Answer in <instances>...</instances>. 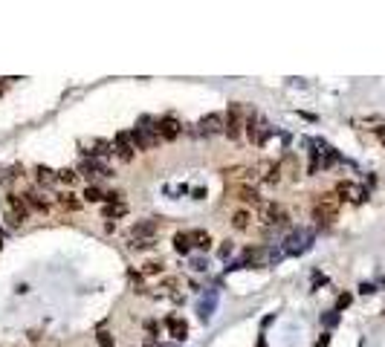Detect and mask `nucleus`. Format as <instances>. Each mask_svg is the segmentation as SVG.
<instances>
[{"mask_svg": "<svg viewBox=\"0 0 385 347\" xmlns=\"http://www.w3.org/2000/svg\"><path fill=\"white\" fill-rule=\"evenodd\" d=\"M339 197H336V191H327V194H319L316 197V203H313V217L319 226H330V223L339 217Z\"/></svg>", "mask_w": 385, "mask_h": 347, "instance_id": "1", "label": "nucleus"}, {"mask_svg": "<svg viewBox=\"0 0 385 347\" xmlns=\"http://www.w3.org/2000/svg\"><path fill=\"white\" fill-rule=\"evenodd\" d=\"M130 139H133V148H136V151H151L154 145H160V130H157V122L142 119V125L130 130Z\"/></svg>", "mask_w": 385, "mask_h": 347, "instance_id": "2", "label": "nucleus"}, {"mask_svg": "<svg viewBox=\"0 0 385 347\" xmlns=\"http://www.w3.org/2000/svg\"><path fill=\"white\" fill-rule=\"evenodd\" d=\"M258 220L264 223V226H275V229H284L289 226V214L284 206H278V203H261L258 206Z\"/></svg>", "mask_w": 385, "mask_h": 347, "instance_id": "3", "label": "nucleus"}, {"mask_svg": "<svg viewBox=\"0 0 385 347\" xmlns=\"http://www.w3.org/2000/svg\"><path fill=\"white\" fill-rule=\"evenodd\" d=\"M3 206H6V217H9V223H12V226L26 223V217H29V206H26L24 194H6Z\"/></svg>", "mask_w": 385, "mask_h": 347, "instance_id": "4", "label": "nucleus"}, {"mask_svg": "<svg viewBox=\"0 0 385 347\" xmlns=\"http://www.w3.org/2000/svg\"><path fill=\"white\" fill-rule=\"evenodd\" d=\"M243 107L241 104H229V110H226V136L229 139H241V133H243Z\"/></svg>", "mask_w": 385, "mask_h": 347, "instance_id": "5", "label": "nucleus"}, {"mask_svg": "<svg viewBox=\"0 0 385 347\" xmlns=\"http://www.w3.org/2000/svg\"><path fill=\"white\" fill-rule=\"evenodd\" d=\"M336 197H339V200H345V203H353V206H359V203H365V200H368V191L362 188V185H356V183H348V180H342V183L336 185Z\"/></svg>", "mask_w": 385, "mask_h": 347, "instance_id": "6", "label": "nucleus"}, {"mask_svg": "<svg viewBox=\"0 0 385 347\" xmlns=\"http://www.w3.org/2000/svg\"><path fill=\"white\" fill-rule=\"evenodd\" d=\"M200 133L203 136H217V133H226V116L223 113H206L200 119Z\"/></svg>", "mask_w": 385, "mask_h": 347, "instance_id": "7", "label": "nucleus"}, {"mask_svg": "<svg viewBox=\"0 0 385 347\" xmlns=\"http://www.w3.org/2000/svg\"><path fill=\"white\" fill-rule=\"evenodd\" d=\"M246 136H249V142H255V145H264L266 136H269V125H266V122H258L255 110H252L249 119H246Z\"/></svg>", "mask_w": 385, "mask_h": 347, "instance_id": "8", "label": "nucleus"}, {"mask_svg": "<svg viewBox=\"0 0 385 347\" xmlns=\"http://www.w3.org/2000/svg\"><path fill=\"white\" fill-rule=\"evenodd\" d=\"M113 151H116V157L122 159V162H130L133 154H136V148H133V139H130V133H116L113 136Z\"/></svg>", "mask_w": 385, "mask_h": 347, "instance_id": "9", "label": "nucleus"}, {"mask_svg": "<svg viewBox=\"0 0 385 347\" xmlns=\"http://www.w3.org/2000/svg\"><path fill=\"white\" fill-rule=\"evenodd\" d=\"M157 231H160L157 220H139L130 229V240H157Z\"/></svg>", "mask_w": 385, "mask_h": 347, "instance_id": "10", "label": "nucleus"}, {"mask_svg": "<svg viewBox=\"0 0 385 347\" xmlns=\"http://www.w3.org/2000/svg\"><path fill=\"white\" fill-rule=\"evenodd\" d=\"M157 130H160V139L174 142V139L183 133V125H180V119H174V116H162L160 122H157Z\"/></svg>", "mask_w": 385, "mask_h": 347, "instance_id": "11", "label": "nucleus"}, {"mask_svg": "<svg viewBox=\"0 0 385 347\" xmlns=\"http://www.w3.org/2000/svg\"><path fill=\"white\" fill-rule=\"evenodd\" d=\"M24 200H26L29 211H38V214H47V211L52 208V200H49L44 191H26V194H24Z\"/></svg>", "mask_w": 385, "mask_h": 347, "instance_id": "12", "label": "nucleus"}, {"mask_svg": "<svg viewBox=\"0 0 385 347\" xmlns=\"http://www.w3.org/2000/svg\"><path fill=\"white\" fill-rule=\"evenodd\" d=\"M78 174H84L87 180H96V177H113L110 168H107L104 162H98V159H84V162L78 165Z\"/></svg>", "mask_w": 385, "mask_h": 347, "instance_id": "13", "label": "nucleus"}, {"mask_svg": "<svg viewBox=\"0 0 385 347\" xmlns=\"http://www.w3.org/2000/svg\"><path fill=\"white\" fill-rule=\"evenodd\" d=\"M304 249H310V234H307V231H292V234L287 237L284 252L287 254H301Z\"/></svg>", "mask_w": 385, "mask_h": 347, "instance_id": "14", "label": "nucleus"}, {"mask_svg": "<svg viewBox=\"0 0 385 347\" xmlns=\"http://www.w3.org/2000/svg\"><path fill=\"white\" fill-rule=\"evenodd\" d=\"M165 327H168V333H171L174 342H186V336H189V324H186L183 318L171 316L168 321H165Z\"/></svg>", "mask_w": 385, "mask_h": 347, "instance_id": "15", "label": "nucleus"}, {"mask_svg": "<svg viewBox=\"0 0 385 347\" xmlns=\"http://www.w3.org/2000/svg\"><path fill=\"white\" fill-rule=\"evenodd\" d=\"M35 180H38V185L49 188V185L58 183V171H52V168H47V165H38V168H35Z\"/></svg>", "mask_w": 385, "mask_h": 347, "instance_id": "16", "label": "nucleus"}, {"mask_svg": "<svg viewBox=\"0 0 385 347\" xmlns=\"http://www.w3.org/2000/svg\"><path fill=\"white\" fill-rule=\"evenodd\" d=\"M189 234H192V246H194V249H200V252H209V249H212V237H209V231L194 229V231H189Z\"/></svg>", "mask_w": 385, "mask_h": 347, "instance_id": "17", "label": "nucleus"}, {"mask_svg": "<svg viewBox=\"0 0 385 347\" xmlns=\"http://www.w3.org/2000/svg\"><path fill=\"white\" fill-rule=\"evenodd\" d=\"M55 203H58L64 211H78V208H81V200H75V194H70V191H61V194L55 197Z\"/></svg>", "mask_w": 385, "mask_h": 347, "instance_id": "18", "label": "nucleus"}, {"mask_svg": "<svg viewBox=\"0 0 385 347\" xmlns=\"http://www.w3.org/2000/svg\"><path fill=\"white\" fill-rule=\"evenodd\" d=\"M232 226H235L238 231H246V229L252 226V211H246V208H238V211L232 214Z\"/></svg>", "mask_w": 385, "mask_h": 347, "instance_id": "19", "label": "nucleus"}, {"mask_svg": "<svg viewBox=\"0 0 385 347\" xmlns=\"http://www.w3.org/2000/svg\"><path fill=\"white\" fill-rule=\"evenodd\" d=\"M101 214H104L107 220H116V217H125V214H128V206H125V203H107V206L101 208Z\"/></svg>", "mask_w": 385, "mask_h": 347, "instance_id": "20", "label": "nucleus"}, {"mask_svg": "<svg viewBox=\"0 0 385 347\" xmlns=\"http://www.w3.org/2000/svg\"><path fill=\"white\" fill-rule=\"evenodd\" d=\"M174 249L180 254H189L192 252V234H189V231H177V234H174Z\"/></svg>", "mask_w": 385, "mask_h": 347, "instance_id": "21", "label": "nucleus"}, {"mask_svg": "<svg viewBox=\"0 0 385 347\" xmlns=\"http://www.w3.org/2000/svg\"><path fill=\"white\" fill-rule=\"evenodd\" d=\"M75 180H78V171H72V168H61V171H58V183L67 185V188H70Z\"/></svg>", "mask_w": 385, "mask_h": 347, "instance_id": "22", "label": "nucleus"}, {"mask_svg": "<svg viewBox=\"0 0 385 347\" xmlns=\"http://www.w3.org/2000/svg\"><path fill=\"white\" fill-rule=\"evenodd\" d=\"M139 272H142V278H145V275H148V278L160 275V272H162V260H148V263H145V266H142Z\"/></svg>", "mask_w": 385, "mask_h": 347, "instance_id": "23", "label": "nucleus"}, {"mask_svg": "<svg viewBox=\"0 0 385 347\" xmlns=\"http://www.w3.org/2000/svg\"><path fill=\"white\" fill-rule=\"evenodd\" d=\"M84 200H87V203H101V200H104V194H101L96 185H87V188H84Z\"/></svg>", "mask_w": 385, "mask_h": 347, "instance_id": "24", "label": "nucleus"}, {"mask_svg": "<svg viewBox=\"0 0 385 347\" xmlns=\"http://www.w3.org/2000/svg\"><path fill=\"white\" fill-rule=\"evenodd\" d=\"M154 243H157V240H130V249L145 252V249H154Z\"/></svg>", "mask_w": 385, "mask_h": 347, "instance_id": "25", "label": "nucleus"}, {"mask_svg": "<svg viewBox=\"0 0 385 347\" xmlns=\"http://www.w3.org/2000/svg\"><path fill=\"white\" fill-rule=\"evenodd\" d=\"M351 301H353L351 292H342V295L336 298V313H339V310H345V307H351Z\"/></svg>", "mask_w": 385, "mask_h": 347, "instance_id": "26", "label": "nucleus"}, {"mask_svg": "<svg viewBox=\"0 0 385 347\" xmlns=\"http://www.w3.org/2000/svg\"><path fill=\"white\" fill-rule=\"evenodd\" d=\"M321 321H324V327H336V324H339V313H336V310H333V313H324Z\"/></svg>", "mask_w": 385, "mask_h": 347, "instance_id": "27", "label": "nucleus"}, {"mask_svg": "<svg viewBox=\"0 0 385 347\" xmlns=\"http://www.w3.org/2000/svg\"><path fill=\"white\" fill-rule=\"evenodd\" d=\"M98 347H113V336H110L107 330H101V333H98Z\"/></svg>", "mask_w": 385, "mask_h": 347, "instance_id": "28", "label": "nucleus"}, {"mask_svg": "<svg viewBox=\"0 0 385 347\" xmlns=\"http://www.w3.org/2000/svg\"><path fill=\"white\" fill-rule=\"evenodd\" d=\"M104 200H107V203H122V191H107Z\"/></svg>", "mask_w": 385, "mask_h": 347, "instance_id": "29", "label": "nucleus"}, {"mask_svg": "<svg viewBox=\"0 0 385 347\" xmlns=\"http://www.w3.org/2000/svg\"><path fill=\"white\" fill-rule=\"evenodd\" d=\"M192 269H194V272H206V260H203V257H194Z\"/></svg>", "mask_w": 385, "mask_h": 347, "instance_id": "30", "label": "nucleus"}, {"mask_svg": "<svg viewBox=\"0 0 385 347\" xmlns=\"http://www.w3.org/2000/svg\"><path fill=\"white\" fill-rule=\"evenodd\" d=\"M232 249H235V246H232V240H223V246H220V257H229V254H232Z\"/></svg>", "mask_w": 385, "mask_h": 347, "instance_id": "31", "label": "nucleus"}, {"mask_svg": "<svg viewBox=\"0 0 385 347\" xmlns=\"http://www.w3.org/2000/svg\"><path fill=\"white\" fill-rule=\"evenodd\" d=\"M316 347H330V333H321L319 342H316Z\"/></svg>", "mask_w": 385, "mask_h": 347, "instance_id": "32", "label": "nucleus"}, {"mask_svg": "<svg viewBox=\"0 0 385 347\" xmlns=\"http://www.w3.org/2000/svg\"><path fill=\"white\" fill-rule=\"evenodd\" d=\"M374 130H377V139H380V142H383V148H385V125H380V127H374Z\"/></svg>", "mask_w": 385, "mask_h": 347, "instance_id": "33", "label": "nucleus"}, {"mask_svg": "<svg viewBox=\"0 0 385 347\" xmlns=\"http://www.w3.org/2000/svg\"><path fill=\"white\" fill-rule=\"evenodd\" d=\"M145 330H148V336L154 339V336H157V321H148V327H145Z\"/></svg>", "mask_w": 385, "mask_h": 347, "instance_id": "34", "label": "nucleus"}, {"mask_svg": "<svg viewBox=\"0 0 385 347\" xmlns=\"http://www.w3.org/2000/svg\"><path fill=\"white\" fill-rule=\"evenodd\" d=\"M359 292H362V295H371V292H374V286H371V284H362V286H359Z\"/></svg>", "mask_w": 385, "mask_h": 347, "instance_id": "35", "label": "nucleus"}, {"mask_svg": "<svg viewBox=\"0 0 385 347\" xmlns=\"http://www.w3.org/2000/svg\"><path fill=\"white\" fill-rule=\"evenodd\" d=\"M157 347H177V345H157Z\"/></svg>", "mask_w": 385, "mask_h": 347, "instance_id": "36", "label": "nucleus"}, {"mask_svg": "<svg viewBox=\"0 0 385 347\" xmlns=\"http://www.w3.org/2000/svg\"><path fill=\"white\" fill-rule=\"evenodd\" d=\"M0 90H3V87H0Z\"/></svg>", "mask_w": 385, "mask_h": 347, "instance_id": "37", "label": "nucleus"}]
</instances>
